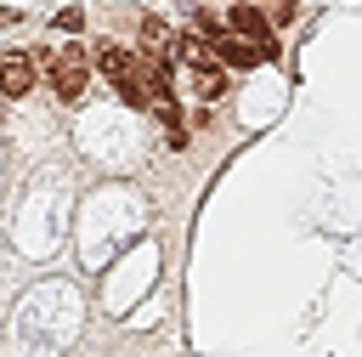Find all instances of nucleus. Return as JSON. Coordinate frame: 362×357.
Segmentation results:
<instances>
[{
	"instance_id": "1",
	"label": "nucleus",
	"mask_w": 362,
	"mask_h": 357,
	"mask_svg": "<svg viewBox=\"0 0 362 357\" xmlns=\"http://www.w3.org/2000/svg\"><path fill=\"white\" fill-rule=\"evenodd\" d=\"M51 62V91L62 96V102H79L85 96V79H90V57L79 51V45H68L62 57H45Z\"/></svg>"
},
{
	"instance_id": "2",
	"label": "nucleus",
	"mask_w": 362,
	"mask_h": 357,
	"mask_svg": "<svg viewBox=\"0 0 362 357\" xmlns=\"http://www.w3.org/2000/svg\"><path fill=\"white\" fill-rule=\"evenodd\" d=\"M209 51H215V62H221V68H255V62H272V57H277V51L249 45V40H232V34H215V40H209Z\"/></svg>"
},
{
	"instance_id": "3",
	"label": "nucleus",
	"mask_w": 362,
	"mask_h": 357,
	"mask_svg": "<svg viewBox=\"0 0 362 357\" xmlns=\"http://www.w3.org/2000/svg\"><path fill=\"white\" fill-rule=\"evenodd\" d=\"M232 34H238V40H249V45L277 51V40H272V17H266V11H255V6H232Z\"/></svg>"
},
{
	"instance_id": "4",
	"label": "nucleus",
	"mask_w": 362,
	"mask_h": 357,
	"mask_svg": "<svg viewBox=\"0 0 362 357\" xmlns=\"http://www.w3.org/2000/svg\"><path fill=\"white\" fill-rule=\"evenodd\" d=\"M28 91H34V57L6 51L0 57V96H28Z\"/></svg>"
},
{
	"instance_id": "5",
	"label": "nucleus",
	"mask_w": 362,
	"mask_h": 357,
	"mask_svg": "<svg viewBox=\"0 0 362 357\" xmlns=\"http://www.w3.org/2000/svg\"><path fill=\"white\" fill-rule=\"evenodd\" d=\"M96 68H102L107 79H130V74L141 68V57L124 51V45H113V40H102V45H96Z\"/></svg>"
},
{
	"instance_id": "6",
	"label": "nucleus",
	"mask_w": 362,
	"mask_h": 357,
	"mask_svg": "<svg viewBox=\"0 0 362 357\" xmlns=\"http://www.w3.org/2000/svg\"><path fill=\"white\" fill-rule=\"evenodd\" d=\"M141 85H147V96L170 102V96H175V74H170V62H164V57H147V62H141Z\"/></svg>"
},
{
	"instance_id": "7",
	"label": "nucleus",
	"mask_w": 362,
	"mask_h": 357,
	"mask_svg": "<svg viewBox=\"0 0 362 357\" xmlns=\"http://www.w3.org/2000/svg\"><path fill=\"white\" fill-rule=\"evenodd\" d=\"M141 45H147V51H170V28H164V17H141Z\"/></svg>"
},
{
	"instance_id": "8",
	"label": "nucleus",
	"mask_w": 362,
	"mask_h": 357,
	"mask_svg": "<svg viewBox=\"0 0 362 357\" xmlns=\"http://www.w3.org/2000/svg\"><path fill=\"white\" fill-rule=\"evenodd\" d=\"M113 85H119V96H124L130 108H147V102H153V96H147V85H141V68H136L130 79H113Z\"/></svg>"
},
{
	"instance_id": "9",
	"label": "nucleus",
	"mask_w": 362,
	"mask_h": 357,
	"mask_svg": "<svg viewBox=\"0 0 362 357\" xmlns=\"http://www.w3.org/2000/svg\"><path fill=\"white\" fill-rule=\"evenodd\" d=\"M57 28H68V34H79V28H85V11H79V6H68V11L57 17Z\"/></svg>"
},
{
	"instance_id": "10",
	"label": "nucleus",
	"mask_w": 362,
	"mask_h": 357,
	"mask_svg": "<svg viewBox=\"0 0 362 357\" xmlns=\"http://www.w3.org/2000/svg\"><path fill=\"white\" fill-rule=\"evenodd\" d=\"M0 23H17V11H11V6H0Z\"/></svg>"
},
{
	"instance_id": "11",
	"label": "nucleus",
	"mask_w": 362,
	"mask_h": 357,
	"mask_svg": "<svg viewBox=\"0 0 362 357\" xmlns=\"http://www.w3.org/2000/svg\"><path fill=\"white\" fill-rule=\"evenodd\" d=\"M232 6H249V0H232Z\"/></svg>"
},
{
	"instance_id": "12",
	"label": "nucleus",
	"mask_w": 362,
	"mask_h": 357,
	"mask_svg": "<svg viewBox=\"0 0 362 357\" xmlns=\"http://www.w3.org/2000/svg\"><path fill=\"white\" fill-rule=\"evenodd\" d=\"M283 6H294V0H283Z\"/></svg>"
}]
</instances>
